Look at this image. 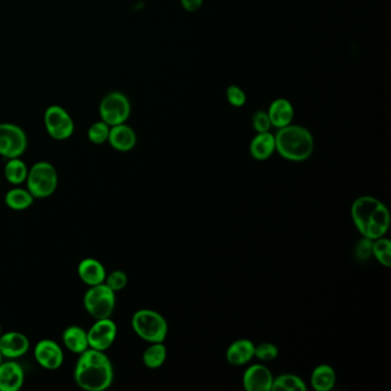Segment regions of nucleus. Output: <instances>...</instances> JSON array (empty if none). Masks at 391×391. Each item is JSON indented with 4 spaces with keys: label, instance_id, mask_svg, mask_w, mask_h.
I'll return each instance as SVG.
<instances>
[{
    "label": "nucleus",
    "instance_id": "5",
    "mask_svg": "<svg viewBox=\"0 0 391 391\" xmlns=\"http://www.w3.org/2000/svg\"><path fill=\"white\" fill-rule=\"evenodd\" d=\"M83 304L92 318H110L116 306V293L106 284L90 287L83 297Z\"/></svg>",
    "mask_w": 391,
    "mask_h": 391
},
{
    "label": "nucleus",
    "instance_id": "4",
    "mask_svg": "<svg viewBox=\"0 0 391 391\" xmlns=\"http://www.w3.org/2000/svg\"><path fill=\"white\" fill-rule=\"evenodd\" d=\"M27 190L35 199H46L58 188L59 176L54 165L46 161L35 163L28 172Z\"/></svg>",
    "mask_w": 391,
    "mask_h": 391
},
{
    "label": "nucleus",
    "instance_id": "16",
    "mask_svg": "<svg viewBox=\"0 0 391 391\" xmlns=\"http://www.w3.org/2000/svg\"><path fill=\"white\" fill-rule=\"evenodd\" d=\"M108 144L119 152H130L137 144V135L131 126L126 123L119 126H110Z\"/></svg>",
    "mask_w": 391,
    "mask_h": 391
},
{
    "label": "nucleus",
    "instance_id": "3",
    "mask_svg": "<svg viewBox=\"0 0 391 391\" xmlns=\"http://www.w3.org/2000/svg\"><path fill=\"white\" fill-rule=\"evenodd\" d=\"M132 328L146 342H163L168 335V323L159 312L150 309L138 310L132 315Z\"/></svg>",
    "mask_w": 391,
    "mask_h": 391
},
{
    "label": "nucleus",
    "instance_id": "19",
    "mask_svg": "<svg viewBox=\"0 0 391 391\" xmlns=\"http://www.w3.org/2000/svg\"><path fill=\"white\" fill-rule=\"evenodd\" d=\"M275 152V138L271 132L257 133L249 146V153L257 161L270 159Z\"/></svg>",
    "mask_w": 391,
    "mask_h": 391
},
{
    "label": "nucleus",
    "instance_id": "14",
    "mask_svg": "<svg viewBox=\"0 0 391 391\" xmlns=\"http://www.w3.org/2000/svg\"><path fill=\"white\" fill-rule=\"evenodd\" d=\"M389 225H390V214L388 208L383 205V202H380V205L373 211L361 236L371 240L383 238L385 233L388 232Z\"/></svg>",
    "mask_w": 391,
    "mask_h": 391
},
{
    "label": "nucleus",
    "instance_id": "1",
    "mask_svg": "<svg viewBox=\"0 0 391 391\" xmlns=\"http://www.w3.org/2000/svg\"><path fill=\"white\" fill-rule=\"evenodd\" d=\"M73 370L75 383L86 391H104L113 385L114 367L104 351L89 348L80 354Z\"/></svg>",
    "mask_w": 391,
    "mask_h": 391
},
{
    "label": "nucleus",
    "instance_id": "11",
    "mask_svg": "<svg viewBox=\"0 0 391 391\" xmlns=\"http://www.w3.org/2000/svg\"><path fill=\"white\" fill-rule=\"evenodd\" d=\"M30 341L21 332H7L0 337V354L7 359H18L29 351Z\"/></svg>",
    "mask_w": 391,
    "mask_h": 391
},
{
    "label": "nucleus",
    "instance_id": "34",
    "mask_svg": "<svg viewBox=\"0 0 391 391\" xmlns=\"http://www.w3.org/2000/svg\"><path fill=\"white\" fill-rule=\"evenodd\" d=\"M227 359L232 366H243V365H246V361H243V358L240 355L238 349L233 346V344H231V346L227 348Z\"/></svg>",
    "mask_w": 391,
    "mask_h": 391
},
{
    "label": "nucleus",
    "instance_id": "33",
    "mask_svg": "<svg viewBox=\"0 0 391 391\" xmlns=\"http://www.w3.org/2000/svg\"><path fill=\"white\" fill-rule=\"evenodd\" d=\"M227 97L229 104L234 106V107H242L246 104V100H247L245 92L236 85L229 86Z\"/></svg>",
    "mask_w": 391,
    "mask_h": 391
},
{
    "label": "nucleus",
    "instance_id": "21",
    "mask_svg": "<svg viewBox=\"0 0 391 391\" xmlns=\"http://www.w3.org/2000/svg\"><path fill=\"white\" fill-rule=\"evenodd\" d=\"M337 383V373L330 365H319L311 375L312 388L315 391H330Z\"/></svg>",
    "mask_w": 391,
    "mask_h": 391
},
{
    "label": "nucleus",
    "instance_id": "30",
    "mask_svg": "<svg viewBox=\"0 0 391 391\" xmlns=\"http://www.w3.org/2000/svg\"><path fill=\"white\" fill-rule=\"evenodd\" d=\"M372 256H373V240L363 236L356 245L355 257L361 262H365L370 260Z\"/></svg>",
    "mask_w": 391,
    "mask_h": 391
},
{
    "label": "nucleus",
    "instance_id": "24",
    "mask_svg": "<svg viewBox=\"0 0 391 391\" xmlns=\"http://www.w3.org/2000/svg\"><path fill=\"white\" fill-rule=\"evenodd\" d=\"M167 359V348L163 342L150 343V346L146 349L143 355L144 365L150 370L160 368L164 364Z\"/></svg>",
    "mask_w": 391,
    "mask_h": 391
},
{
    "label": "nucleus",
    "instance_id": "28",
    "mask_svg": "<svg viewBox=\"0 0 391 391\" xmlns=\"http://www.w3.org/2000/svg\"><path fill=\"white\" fill-rule=\"evenodd\" d=\"M104 284H107L112 291L117 293V291H123L126 288V284H128V275L122 270H115L106 277Z\"/></svg>",
    "mask_w": 391,
    "mask_h": 391
},
{
    "label": "nucleus",
    "instance_id": "13",
    "mask_svg": "<svg viewBox=\"0 0 391 391\" xmlns=\"http://www.w3.org/2000/svg\"><path fill=\"white\" fill-rule=\"evenodd\" d=\"M25 383V371L14 359L0 364V391H18Z\"/></svg>",
    "mask_w": 391,
    "mask_h": 391
},
{
    "label": "nucleus",
    "instance_id": "6",
    "mask_svg": "<svg viewBox=\"0 0 391 391\" xmlns=\"http://www.w3.org/2000/svg\"><path fill=\"white\" fill-rule=\"evenodd\" d=\"M131 114V104L124 93L119 91L109 92L104 95L99 104V115L101 121L114 126L128 121Z\"/></svg>",
    "mask_w": 391,
    "mask_h": 391
},
{
    "label": "nucleus",
    "instance_id": "8",
    "mask_svg": "<svg viewBox=\"0 0 391 391\" xmlns=\"http://www.w3.org/2000/svg\"><path fill=\"white\" fill-rule=\"evenodd\" d=\"M28 148L25 130L13 123H0V156L5 159L21 157Z\"/></svg>",
    "mask_w": 391,
    "mask_h": 391
},
{
    "label": "nucleus",
    "instance_id": "29",
    "mask_svg": "<svg viewBox=\"0 0 391 391\" xmlns=\"http://www.w3.org/2000/svg\"><path fill=\"white\" fill-rule=\"evenodd\" d=\"M279 350L273 343L264 342L255 346V357L260 361H271L278 357Z\"/></svg>",
    "mask_w": 391,
    "mask_h": 391
},
{
    "label": "nucleus",
    "instance_id": "31",
    "mask_svg": "<svg viewBox=\"0 0 391 391\" xmlns=\"http://www.w3.org/2000/svg\"><path fill=\"white\" fill-rule=\"evenodd\" d=\"M233 346L238 349L240 355L243 358L246 364L255 357V344L251 342V339H238L236 342L232 343Z\"/></svg>",
    "mask_w": 391,
    "mask_h": 391
},
{
    "label": "nucleus",
    "instance_id": "37",
    "mask_svg": "<svg viewBox=\"0 0 391 391\" xmlns=\"http://www.w3.org/2000/svg\"><path fill=\"white\" fill-rule=\"evenodd\" d=\"M3 356H1V354H0V364H1V361H3Z\"/></svg>",
    "mask_w": 391,
    "mask_h": 391
},
{
    "label": "nucleus",
    "instance_id": "32",
    "mask_svg": "<svg viewBox=\"0 0 391 391\" xmlns=\"http://www.w3.org/2000/svg\"><path fill=\"white\" fill-rule=\"evenodd\" d=\"M253 126L256 130L257 133L262 132H269L270 128L272 126L271 121H270L269 114L264 110H258L253 116Z\"/></svg>",
    "mask_w": 391,
    "mask_h": 391
},
{
    "label": "nucleus",
    "instance_id": "12",
    "mask_svg": "<svg viewBox=\"0 0 391 391\" xmlns=\"http://www.w3.org/2000/svg\"><path fill=\"white\" fill-rule=\"evenodd\" d=\"M273 378L271 371L264 365H251L246 370L242 383L247 391H270L272 388Z\"/></svg>",
    "mask_w": 391,
    "mask_h": 391
},
{
    "label": "nucleus",
    "instance_id": "26",
    "mask_svg": "<svg viewBox=\"0 0 391 391\" xmlns=\"http://www.w3.org/2000/svg\"><path fill=\"white\" fill-rule=\"evenodd\" d=\"M373 256L381 265L385 267L391 266V241L387 238L373 240Z\"/></svg>",
    "mask_w": 391,
    "mask_h": 391
},
{
    "label": "nucleus",
    "instance_id": "27",
    "mask_svg": "<svg viewBox=\"0 0 391 391\" xmlns=\"http://www.w3.org/2000/svg\"><path fill=\"white\" fill-rule=\"evenodd\" d=\"M110 126L104 121H99L92 124L88 131V138L92 144L102 145L107 143L109 137Z\"/></svg>",
    "mask_w": 391,
    "mask_h": 391
},
{
    "label": "nucleus",
    "instance_id": "15",
    "mask_svg": "<svg viewBox=\"0 0 391 391\" xmlns=\"http://www.w3.org/2000/svg\"><path fill=\"white\" fill-rule=\"evenodd\" d=\"M380 200L375 199L373 196H361L352 203L351 218L361 234L364 232L371 216L380 205Z\"/></svg>",
    "mask_w": 391,
    "mask_h": 391
},
{
    "label": "nucleus",
    "instance_id": "2",
    "mask_svg": "<svg viewBox=\"0 0 391 391\" xmlns=\"http://www.w3.org/2000/svg\"><path fill=\"white\" fill-rule=\"evenodd\" d=\"M275 138V150L291 162H303L313 153L315 141L311 132L300 126L279 128Z\"/></svg>",
    "mask_w": 391,
    "mask_h": 391
},
{
    "label": "nucleus",
    "instance_id": "25",
    "mask_svg": "<svg viewBox=\"0 0 391 391\" xmlns=\"http://www.w3.org/2000/svg\"><path fill=\"white\" fill-rule=\"evenodd\" d=\"M306 385L300 376L295 374H282L273 380L272 391H306Z\"/></svg>",
    "mask_w": 391,
    "mask_h": 391
},
{
    "label": "nucleus",
    "instance_id": "7",
    "mask_svg": "<svg viewBox=\"0 0 391 391\" xmlns=\"http://www.w3.org/2000/svg\"><path fill=\"white\" fill-rule=\"evenodd\" d=\"M44 124L49 137L55 140H67L75 132V122L71 114L61 106H49L44 114Z\"/></svg>",
    "mask_w": 391,
    "mask_h": 391
},
{
    "label": "nucleus",
    "instance_id": "36",
    "mask_svg": "<svg viewBox=\"0 0 391 391\" xmlns=\"http://www.w3.org/2000/svg\"><path fill=\"white\" fill-rule=\"evenodd\" d=\"M1 334H3V327H1V325H0V337H1Z\"/></svg>",
    "mask_w": 391,
    "mask_h": 391
},
{
    "label": "nucleus",
    "instance_id": "35",
    "mask_svg": "<svg viewBox=\"0 0 391 391\" xmlns=\"http://www.w3.org/2000/svg\"><path fill=\"white\" fill-rule=\"evenodd\" d=\"M181 5L184 9H186L187 12H196L201 8L203 0H181Z\"/></svg>",
    "mask_w": 391,
    "mask_h": 391
},
{
    "label": "nucleus",
    "instance_id": "9",
    "mask_svg": "<svg viewBox=\"0 0 391 391\" xmlns=\"http://www.w3.org/2000/svg\"><path fill=\"white\" fill-rule=\"evenodd\" d=\"M117 337V325L110 318L97 319L88 330V339L91 349L106 351L113 346Z\"/></svg>",
    "mask_w": 391,
    "mask_h": 391
},
{
    "label": "nucleus",
    "instance_id": "23",
    "mask_svg": "<svg viewBox=\"0 0 391 391\" xmlns=\"http://www.w3.org/2000/svg\"><path fill=\"white\" fill-rule=\"evenodd\" d=\"M28 172H29V169H28L27 164L20 157L8 159L5 164V168H4V174H5L6 181L14 186H18V185L25 183Z\"/></svg>",
    "mask_w": 391,
    "mask_h": 391
},
{
    "label": "nucleus",
    "instance_id": "17",
    "mask_svg": "<svg viewBox=\"0 0 391 391\" xmlns=\"http://www.w3.org/2000/svg\"><path fill=\"white\" fill-rule=\"evenodd\" d=\"M77 272H78L80 280L88 284L89 287L104 284V280L107 277L104 264L95 258H84L80 260L78 267H77Z\"/></svg>",
    "mask_w": 391,
    "mask_h": 391
},
{
    "label": "nucleus",
    "instance_id": "22",
    "mask_svg": "<svg viewBox=\"0 0 391 391\" xmlns=\"http://www.w3.org/2000/svg\"><path fill=\"white\" fill-rule=\"evenodd\" d=\"M35 198L30 192L25 188L14 187L5 196V203L12 210L23 211L34 205Z\"/></svg>",
    "mask_w": 391,
    "mask_h": 391
},
{
    "label": "nucleus",
    "instance_id": "18",
    "mask_svg": "<svg viewBox=\"0 0 391 391\" xmlns=\"http://www.w3.org/2000/svg\"><path fill=\"white\" fill-rule=\"evenodd\" d=\"M62 341L64 347L76 355H80L90 348L88 330L77 325L69 326L64 330Z\"/></svg>",
    "mask_w": 391,
    "mask_h": 391
},
{
    "label": "nucleus",
    "instance_id": "10",
    "mask_svg": "<svg viewBox=\"0 0 391 391\" xmlns=\"http://www.w3.org/2000/svg\"><path fill=\"white\" fill-rule=\"evenodd\" d=\"M34 357L40 366L55 371L64 364V354L61 347L53 339H40L34 349Z\"/></svg>",
    "mask_w": 391,
    "mask_h": 391
},
{
    "label": "nucleus",
    "instance_id": "20",
    "mask_svg": "<svg viewBox=\"0 0 391 391\" xmlns=\"http://www.w3.org/2000/svg\"><path fill=\"white\" fill-rule=\"evenodd\" d=\"M270 121L275 128H282L289 126L294 119L293 104L286 99H277L270 106Z\"/></svg>",
    "mask_w": 391,
    "mask_h": 391
}]
</instances>
